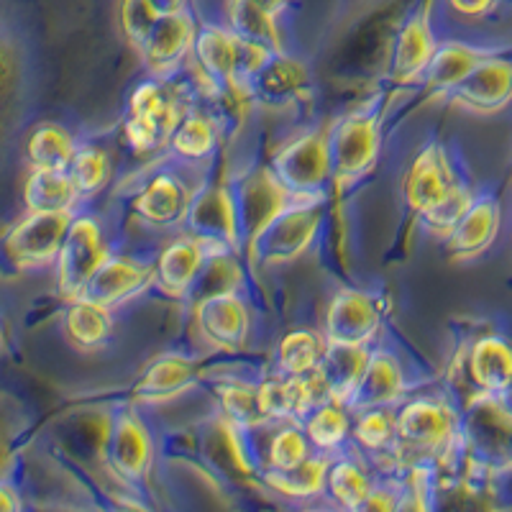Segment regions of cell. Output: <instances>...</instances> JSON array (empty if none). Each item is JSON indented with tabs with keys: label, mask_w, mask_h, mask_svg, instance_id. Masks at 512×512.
<instances>
[{
	"label": "cell",
	"mask_w": 512,
	"mask_h": 512,
	"mask_svg": "<svg viewBox=\"0 0 512 512\" xmlns=\"http://www.w3.org/2000/svg\"><path fill=\"white\" fill-rule=\"evenodd\" d=\"M395 433L397 464H402L408 454H413L415 459H436L456 438V420L446 402L420 397L405 402L397 410Z\"/></svg>",
	"instance_id": "obj_1"
},
{
	"label": "cell",
	"mask_w": 512,
	"mask_h": 512,
	"mask_svg": "<svg viewBox=\"0 0 512 512\" xmlns=\"http://www.w3.org/2000/svg\"><path fill=\"white\" fill-rule=\"evenodd\" d=\"M108 256L111 249L98 218L90 213L72 216L57 254V280L62 295L75 300Z\"/></svg>",
	"instance_id": "obj_2"
},
{
	"label": "cell",
	"mask_w": 512,
	"mask_h": 512,
	"mask_svg": "<svg viewBox=\"0 0 512 512\" xmlns=\"http://www.w3.org/2000/svg\"><path fill=\"white\" fill-rule=\"evenodd\" d=\"M185 113L177 108L175 98H169L159 80H146L136 85L128 100L126 139L134 152H154L167 144L175 126Z\"/></svg>",
	"instance_id": "obj_3"
},
{
	"label": "cell",
	"mask_w": 512,
	"mask_h": 512,
	"mask_svg": "<svg viewBox=\"0 0 512 512\" xmlns=\"http://www.w3.org/2000/svg\"><path fill=\"white\" fill-rule=\"evenodd\" d=\"M333 175L328 136L310 134L285 146L272 164V177L287 192V198L318 200L320 187Z\"/></svg>",
	"instance_id": "obj_4"
},
{
	"label": "cell",
	"mask_w": 512,
	"mask_h": 512,
	"mask_svg": "<svg viewBox=\"0 0 512 512\" xmlns=\"http://www.w3.org/2000/svg\"><path fill=\"white\" fill-rule=\"evenodd\" d=\"M320 226L318 200H295L256 233L254 246L269 264H285L297 259L315 239Z\"/></svg>",
	"instance_id": "obj_5"
},
{
	"label": "cell",
	"mask_w": 512,
	"mask_h": 512,
	"mask_svg": "<svg viewBox=\"0 0 512 512\" xmlns=\"http://www.w3.org/2000/svg\"><path fill=\"white\" fill-rule=\"evenodd\" d=\"M379 118L372 113H356L346 116L328 136V152H331L333 177L341 185L361 180L374 167L379 154Z\"/></svg>",
	"instance_id": "obj_6"
},
{
	"label": "cell",
	"mask_w": 512,
	"mask_h": 512,
	"mask_svg": "<svg viewBox=\"0 0 512 512\" xmlns=\"http://www.w3.org/2000/svg\"><path fill=\"white\" fill-rule=\"evenodd\" d=\"M72 216L75 213H29L3 241L8 262L21 269H41L57 262Z\"/></svg>",
	"instance_id": "obj_7"
},
{
	"label": "cell",
	"mask_w": 512,
	"mask_h": 512,
	"mask_svg": "<svg viewBox=\"0 0 512 512\" xmlns=\"http://www.w3.org/2000/svg\"><path fill=\"white\" fill-rule=\"evenodd\" d=\"M185 221L192 228L190 236H195L205 246L208 256H218L239 241L241 226L236 195L226 187H208L195 195Z\"/></svg>",
	"instance_id": "obj_8"
},
{
	"label": "cell",
	"mask_w": 512,
	"mask_h": 512,
	"mask_svg": "<svg viewBox=\"0 0 512 512\" xmlns=\"http://www.w3.org/2000/svg\"><path fill=\"white\" fill-rule=\"evenodd\" d=\"M382 331V315L372 297L359 290L338 292L326 310V344L367 349Z\"/></svg>",
	"instance_id": "obj_9"
},
{
	"label": "cell",
	"mask_w": 512,
	"mask_h": 512,
	"mask_svg": "<svg viewBox=\"0 0 512 512\" xmlns=\"http://www.w3.org/2000/svg\"><path fill=\"white\" fill-rule=\"evenodd\" d=\"M152 282L154 267H146V264L136 262L131 256L111 254L77 297L90 300L100 308L113 310L116 305H123L128 300H134L136 295H141Z\"/></svg>",
	"instance_id": "obj_10"
},
{
	"label": "cell",
	"mask_w": 512,
	"mask_h": 512,
	"mask_svg": "<svg viewBox=\"0 0 512 512\" xmlns=\"http://www.w3.org/2000/svg\"><path fill=\"white\" fill-rule=\"evenodd\" d=\"M454 100L474 113H497L512 100V62L484 57L464 80L451 90Z\"/></svg>",
	"instance_id": "obj_11"
},
{
	"label": "cell",
	"mask_w": 512,
	"mask_h": 512,
	"mask_svg": "<svg viewBox=\"0 0 512 512\" xmlns=\"http://www.w3.org/2000/svg\"><path fill=\"white\" fill-rule=\"evenodd\" d=\"M256 390H259V410L264 423H300L318 402H323L313 374L310 377L274 374L264 379Z\"/></svg>",
	"instance_id": "obj_12"
},
{
	"label": "cell",
	"mask_w": 512,
	"mask_h": 512,
	"mask_svg": "<svg viewBox=\"0 0 512 512\" xmlns=\"http://www.w3.org/2000/svg\"><path fill=\"white\" fill-rule=\"evenodd\" d=\"M195 36H198V26H195V21H192L187 11L159 18L154 29L149 31V36L144 39V44L139 47L152 75H175L182 59L195 47Z\"/></svg>",
	"instance_id": "obj_13"
},
{
	"label": "cell",
	"mask_w": 512,
	"mask_h": 512,
	"mask_svg": "<svg viewBox=\"0 0 512 512\" xmlns=\"http://www.w3.org/2000/svg\"><path fill=\"white\" fill-rule=\"evenodd\" d=\"M198 328L210 344L239 349L249 338L251 315L236 292H216L198 303Z\"/></svg>",
	"instance_id": "obj_14"
},
{
	"label": "cell",
	"mask_w": 512,
	"mask_h": 512,
	"mask_svg": "<svg viewBox=\"0 0 512 512\" xmlns=\"http://www.w3.org/2000/svg\"><path fill=\"white\" fill-rule=\"evenodd\" d=\"M108 461L113 472L126 482H141L154 461V443L146 425L136 415H121L108 438Z\"/></svg>",
	"instance_id": "obj_15"
},
{
	"label": "cell",
	"mask_w": 512,
	"mask_h": 512,
	"mask_svg": "<svg viewBox=\"0 0 512 512\" xmlns=\"http://www.w3.org/2000/svg\"><path fill=\"white\" fill-rule=\"evenodd\" d=\"M192 195L177 175H154L139 190L134 200V213L154 228H172L182 223L190 213Z\"/></svg>",
	"instance_id": "obj_16"
},
{
	"label": "cell",
	"mask_w": 512,
	"mask_h": 512,
	"mask_svg": "<svg viewBox=\"0 0 512 512\" xmlns=\"http://www.w3.org/2000/svg\"><path fill=\"white\" fill-rule=\"evenodd\" d=\"M369 349H356V346H338L326 344L323 356H320L318 367H315L313 379L318 384L323 400L338 402L349 408L351 395H354L356 384L361 374L367 369Z\"/></svg>",
	"instance_id": "obj_17"
},
{
	"label": "cell",
	"mask_w": 512,
	"mask_h": 512,
	"mask_svg": "<svg viewBox=\"0 0 512 512\" xmlns=\"http://www.w3.org/2000/svg\"><path fill=\"white\" fill-rule=\"evenodd\" d=\"M456 182L459 180H456L443 146L428 144L410 164V172L405 177V198H408L410 208L423 216L425 210L433 208Z\"/></svg>",
	"instance_id": "obj_18"
},
{
	"label": "cell",
	"mask_w": 512,
	"mask_h": 512,
	"mask_svg": "<svg viewBox=\"0 0 512 512\" xmlns=\"http://www.w3.org/2000/svg\"><path fill=\"white\" fill-rule=\"evenodd\" d=\"M208 251L195 236L175 239L159 254L154 264V285L169 297H182L195 287L205 267Z\"/></svg>",
	"instance_id": "obj_19"
},
{
	"label": "cell",
	"mask_w": 512,
	"mask_h": 512,
	"mask_svg": "<svg viewBox=\"0 0 512 512\" xmlns=\"http://www.w3.org/2000/svg\"><path fill=\"white\" fill-rule=\"evenodd\" d=\"M500 203L495 198H474L456 228L448 233V251L456 259H474L492 246L500 233Z\"/></svg>",
	"instance_id": "obj_20"
},
{
	"label": "cell",
	"mask_w": 512,
	"mask_h": 512,
	"mask_svg": "<svg viewBox=\"0 0 512 512\" xmlns=\"http://www.w3.org/2000/svg\"><path fill=\"white\" fill-rule=\"evenodd\" d=\"M402 395H405V377H402L400 361L387 351H377V354H369L367 369L356 384L349 408H392Z\"/></svg>",
	"instance_id": "obj_21"
},
{
	"label": "cell",
	"mask_w": 512,
	"mask_h": 512,
	"mask_svg": "<svg viewBox=\"0 0 512 512\" xmlns=\"http://www.w3.org/2000/svg\"><path fill=\"white\" fill-rule=\"evenodd\" d=\"M436 39H433L428 13L420 11L402 26L395 44V57H392V75L397 82H415L425 75L436 52Z\"/></svg>",
	"instance_id": "obj_22"
},
{
	"label": "cell",
	"mask_w": 512,
	"mask_h": 512,
	"mask_svg": "<svg viewBox=\"0 0 512 512\" xmlns=\"http://www.w3.org/2000/svg\"><path fill=\"white\" fill-rule=\"evenodd\" d=\"M374 484H377V479L369 474L364 461L341 451L328 461L323 497L341 512H349L372 492Z\"/></svg>",
	"instance_id": "obj_23"
},
{
	"label": "cell",
	"mask_w": 512,
	"mask_h": 512,
	"mask_svg": "<svg viewBox=\"0 0 512 512\" xmlns=\"http://www.w3.org/2000/svg\"><path fill=\"white\" fill-rule=\"evenodd\" d=\"M328 461H331V456L315 451L303 464L292 466V469H264L262 482L285 500L313 502L323 497Z\"/></svg>",
	"instance_id": "obj_24"
},
{
	"label": "cell",
	"mask_w": 512,
	"mask_h": 512,
	"mask_svg": "<svg viewBox=\"0 0 512 512\" xmlns=\"http://www.w3.org/2000/svg\"><path fill=\"white\" fill-rule=\"evenodd\" d=\"M469 377L487 397L512 382V344L502 336H484L469 351Z\"/></svg>",
	"instance_id": "obj_25"
},
{
	"label": "cell",
	"mask_w": 512,
	"mask_h": 512,
	"mask_svg": "<svg viewBox=\"0 0 512 512\" xmlns=\"http://www.w3.org/2000/svg\"><path fill=\"white\" fill-rule=\"evenodd\" d=\"M300 428L308 436L310 446L318 454L336 456L341 448L351 441V415L349 408L338 405V402L323 400L318 402L303 420Z\"/></svg>",
	"instance_id": "obj_26"
},
{
	"label": "cell",
	"mask_w": 512,
	"mask_h": 512,
	"mask_svg": "<svg viewBox=\"0 0 512 512\" xmlns=\"http://www.w3.org/2000/svg\"><path fill=\"white\" fill-rule=\"evenodd\" d=\"M195 379V369L182 356H167V359L154 361L149 372L141 377L136 384L134 397L144 405H159V402H169L180 397Z\"/></svg>",
	"instance_id": "obj_27"
},
{
	"label": "cell",
	"mask_w": 512,
	"mask_h": 512,
	"mask_svg": "<svg viewBox=\"0 0 512 512\" xmlns=\"http://www.w3.org/2000/svg\"><path fill=\"white\" fill-rule=\"evenodd\" d=\"M24 200L29 213H75L80 192L67 172H41L31 169Z\"/></svg>",
	"instance_id": "obj_28"
},
{
	"label": "cell",
	"mask_w": 512,
	"mask_h": 512,
	"mask_svg": "<svg viewBox=\"0 0 512 512\" xmlns=\"http://www.w3.org/2000/svg\"><path fill=\"white\" fill-rule=\"evenodd\" d=\"M487 54L477 47H469V44H461V41H448L441 44L433 52L431 64L425 70V85L436 93H451V90L464 80L469 72L477 67Z\"/></svg>",
	"instance_id": "obj_29"
},
{
	"label": "cell",
	"mask_w": 512,
	"mask_h": 512,
	"mask_svg": "<svg viewBox=\"0 0 512 512\" xmlns=\"http://www.w3.org/2000/svg\"><path fill=\"white\" fill-rule=\"evenodd\" d=\"M75 152V136L59 123H44L36 128L26 146L31 169H41V172H67Z\"/></svg>",
	"instance_id": "obj_30"
},
{
	"label": "cell",
	"mask_w": 512,
	"mask_h": 512,
	"mask_svg": "<svg viewBox=\"0 0 512 512\" xmlns=\"http://www.w3.org/2000/svg\"><path fill=\"white\" fill-rule=\"evenodd\" d=\"M351 441L369 456L392 454L397 446L395 410L392 408H367L356 410L351 418Z\"/></svg>",
	"instance_id": "obj_31"
},
{
	"label": "cell",
	"mask_w": 512,
	"mask_h": 512,
	"mask_svg": "<svg viewBox=\"0 0 512 512\" xmlns=\"http://www.w3.org/2000/svg\"><path fill=\"white\" fill-rule=\"evenodd\" d=\"M64 328L80 349H98L113 333L111 310L75 297L67 315H64Z\"/></svg>",
	"instance_id": "obj_32"
},
{
	"label": "cell",
	"mask_w": 512,
	"mask_h": 512,
	"mask_svg": "<svg viewBox=\"0 0 512 512\" xmlns=\"http://www.w3.org/2000/svg\"><path fill=\"white\" fill-rule=\"evenodd\" d=\"M182 159H208L218 146V123L205 113H185L167 141Z\"/></svg>",
	"instance_id": "obj_33"
},
{
	"label": "cell",
	"mask_w": 512,
	"mask_h": 512,
	"mask_svg": "<svg viewBox=\"0 0 512 512\" xmlns=\"http://www.w3.org/2000/svg\"><path fill=\"white\" fill-rule=\"evenodd\" d=\"M228 29L239 34L244 41L267 47L272 52H280V29H277V16L267 13L264 8L254 6L249 0H231L228 3Z\"/></svg>",
	"instance_id": "obj_34"
},
{
	"label": "cell",
	"mask_w": 512,
	"mask_h": 512,
	"mask_svg": "<svg viewBox=\"0 0 512 512\" xmlns=\"http://www.w3.org/2000/svg\"><path fill=\"white\" fill-rule=\"evenodd\" d=\"M70 180L75 182L80 198H93L113 180V159L100 144H82L77 146L75 157H72L70 169H67Z\"/></svg>",
	"instance_id": "obj_35"
},
{
	"label": "cell",
	"mask_w": 512,
	"mask_h": 512,
	"mask_svg": "<svg viewBox=\"0 0 512 512\" xmlns=\"http://www.w3.org/2000/svg\"><path fill=\"white\" fill-rule=\"evenodd\" d=\"M326 349V338L313 331H290L277 346V369L287 377H310Z\"/></svg>",
	"instance_id": "obj_36"
},
{
	"label": "cell",
	"mask_w": 512,
	"mask_h": 512,
	"mask_svg": "<svg viewBox=\"0 0 512 512\" xmlns=\"http://www.w3.org/2000/svg\"><path fill=\"white\" fill-rule=\"evenodd\" d=\"M277 428L267 438L264 446V469H292L313 456L308 436L303 433L300 423H274ZM262 469V472H264Z\"/></svg>",
	"instance_id": "obj_37"
},
{
	"label": "cell",
	"mask_w": 512,
	"mask_h": 512,
	"mask_svg": "<svg viewBox=\"0 0 512 512\" xmlns=\"http://www.w3.org/2000/svg\"><path fill=\"white\" fill-rule=\"evenodd\" d=\"M218 397H221L223 415L236 428H259V425H267L262 418V410H259V390L251 387V384H223L221 390H218Z\"/></svg>",
	"instance_id": "obj_38"
},
{
	"label": "cell",
	"mask_w": 512,
	"mask_h": 512,
	"mask_svg": "<svg viewBox=\"0 0 512 512\" xmlns=\"http://www.w3.org/2000/svg\"><path fill=\"white\" fill-rule=\"evenodd\" d=\"M474 195L472 190L464 185V182H456L451 190L438 200L433 208H428L423 213V223L425 228L433 233V236H441V239H448V233L454 231L456 223L461 221V216L466 213V208L472 205Z\"/></svg>",
	"instance_id": "obj_39"
},
{
	"label": "cell",
	"mask_w": 512,
	"mask_h": 512,
	"mask_svg": "<svg viewBox=\"0 0 512 512\" xmlns=\"http://www.w3.org/2000/svg\"><path fill=\"white\" fill-rule=\"evenodd\" d=\"M123 31L131 39L134 47H141L144 39L149 36V31L154 29V24L159 21L157 13L152 11L149 0H123V11H121Z\"/></svg>",
	"instance_id": "obj_40"
},
{
	"label": "cell",
	"mask_w": 512,
	"mask_h": 512,
	"mask_svg": "<svg viewBox=\"0 0 512 512\" xmlns=\"http://www.w3.org/2000/svg\"><path fill=\"white\" fill-rule=\"evenodd\" d=\"M397 500H400V487L377 482L372 492L349 512H397Z\"/></svg>",
	"instance_id": "obj_41"
},
{
	"label": "cell",
	"mask_w": 512,
	"mask_h": 512,
	"mask_svg": "<svg viewBox=\"0 0 512 512\" xmlns=\"http://www.w3.org/2000/svg\"><path fill=\"white\" fill-rule=\"evenodd\" d=\"M497 0H448V6L451 11L461 13V16H469V18H477L484 16L487 11H492Z\"/></svg>",
	"instance_id": "obj_42"
},
{
	"label": "cell",
	"mask_w": 512,
	"mask_h": 512,
	"mask_svg": "<svg viewBox=\"0 0 512 512\" xmlns=\"http://www.w3.org/2000/svg\"><path fill=\"white\" fill-rule=\"evenodd\" d=\"M0 512H24V500L8 482H0Z\"/></svg>",
	"instance_id": "obj_43"
},
{
	"label": "cell",
	"mask_w": 512,
	"mask_h": 512,
	"mask_svg": "<svg viewBox=\"0 0 512 512\" xmlns=\"http://www.w3.org/2000/svg\"><path fill=\"white\" fill-rule=\"evenodd\" d=\"M149 6H152V11L157 13L159 18H164L185 11L187 0H149Z\"/></svg>",
	"instance_id": "obj_44"
},
{
	"label": "cell",
	"mask_w": 512,
	"mask_h": 512,
	"mask_svg": "<svg viewBox=\"0 0 512 512\" xmlns=\"http://www.w3.org/2000/svg\"><path fill=\"white\" fill-rule=\"evenodd\" d=\"M489 400H492V405H495V408L500 410L502 418H507L512 423V382L507 384L505 390H500V392H497V395L489 397Z\"/></svg>",
	"instance_id": "obj_45"
},
{
	"label": "cell",
	"mask_w": 512,
	"mask_h": 512,
	"mask_svg": "<svg viewBox=\"0 0 512 512\" xmlns=\"http://www.w3.org/2000/svg\"><path fill=\"white\" fill-rule=\"evenodd\" d=\"M249 3L264 8V11L272 13V16H280V13L290 6V0H249Z\"/></svg>",
	"instance_id": "obj_46"
},
{
	"label": "cell",
	"mask_w": 512,
	"mask_h": 512,
	"mask_svg": "<svg viewBox=\"0 0 512 512\" xmlns=\"http://www.w3.org/2000/svg\"><path fill=\"white\" fill-rule=\"evenodd\" d=\"M300 512H341L338 507H333L331 502H326V505H315V507H305V510Z\"/></svg>",
	"instance_id": "obj_47"
},
{
	"label": "cell",
	"mask_w": 512,
	"mask_h": 512,
	"mask_svg": "<svg viewBox=\"0 0 512 512\" xmlns=\"http://www.w3.org/2000/svg\"><path fill=\"white\" fill-rule=\"evenodd\" d=\"M505 459H507V464H512V431H510V438H507V448H505Z\"/></svg>",
	"instance_id": "obj_48"
},
{
	"label": "cell",
	"mask_w": 512,
	"mask_h": 512,
	"mask_svg": "<svg viewBox=\"0 0 512 512\" xmlns=\"http://www.w3.org/2000/svg\"><path fill=\"white\" fill-rule=\"evenodd\" d=\"M128 512H144V510H128Z\"/></svg>",
	"instance_id": "obj_49"
}]
</instances>
